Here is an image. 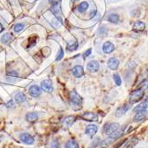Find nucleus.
Wrapping results in <instances>:
<instances>
[{"instance_id":"nucleus-1","label":"nucleus","mask_w":148,"mask_h":148,"mask_svg":"<svg viewBox=\"0 0 148 148\" xmlns=\"http://www.w3.org/2000/svg\"><path fill=\"white\" fill-rule=\"evenodd\" d=\"M69 104L74 111H79L82 108L83 98L76 90H71L70 92Z\"/></svg>"},{"instance_id":"nucleus-2","label":"nucleus","mask_w":148,"mask_h":148,"mask_svg":"<svg viewBox=\"0 0 148 148\" xmlns=\"http://www.w3.org/2000/svg\"><path fill=\"white\" fill-rule=\"evenodd\" d=\"M119 129V124L117 123H109L105 124L103 131L105 135L110 136L111 134H113V132L117 131Z\"/></svg>"},{"instance_id":"nucleus-3","label":"nucleus","mask_w":148,"mask_h":148,"mask_svg":"<svg viewBox=\"0 0 148 148\" xmlns=\"http://www.w3.org/2000/svg\"><path fill=\"white\" fill-rule=\"evenodd\" d=\"M145 95V91L143 90H136L132 91L130 95H129V103H136L137 101H139L141 98H143Z\"/></svg>"},{"instance_id":"nucleus-4","label":"nucleus","mask_w":148,"mask_h":148,"mask_svg":"<svg viewBox=\"0 0 148 148\" xmlns=\"http://www.w3.org/2000/svg\"><path fill=\"white\" fill-rule=\"evenodd\" d=\"M41 90H44L45 92H48V93H51L54 90V86H53V82L50 79H45L41 82L40 84Z\"/></svg>"},{"instance_id":"nucleus-5","label":"nucleus","mask_w":148,"mask_h":148,"mask_svg":"<svg viewBox=\"0 0 148 148\" xmlns=\"http://www.w3.org/2000/svg\"><path fill=\"white\" fill-rule=\"evenodd\" d=\"M131 105H132L131 103H127V104H124L122 106L118 107L117 110H116V112H115V115L117 117H122V115H124L128 112L129 109H130Z\"/></svg>"},{"instance_id":"nucleus-6","label":"nucleus","mask_w":148,"mask_h":148,"mask_svg":"<svg viewBox=\"0 0 148 148\" xmlns=\"http://www.w3.org/2000/svg\"><path fill=\"white\" fill-rule=\"evenodd\" d=\"M81 118L83 120L88 122H96L98 121V115L97 114L94 113V112H85L81 115Z\"/></svg>"},{"instance_id":"nucleus-7","label":"nucleus","mask_w":148,"mask_h":148,"mask_svg":"<svg viewBox=\"0 0 148 148\" xmlns=\"http://www.w3.org/2000/svg\"><path fill=\"white\" fill-rule=\"evenodd\" d=\"M20 140L26 144V145H33L34 144V137L27 132H24V133H22L20 135Z\"/></svg>"},{"instance_id":"nucleus-8","label":"nucleus","mask_w":148,"mask_h":148,"mask_svg":"<svg viewBox=\"0 0 148 148\" xmlns=\"http://www.w3.org/2000/svg\"><path fill=\"white\" fill-rule=\"evenodd\" d=\"M147 116H148V112L146 110L141 111V112H138V113L135 114V115L133 117V121L136 123H139V122L145 121V120L147 118Z\"/></svg>"},{"instance_id":"nucleus-9","label":"nucleus","mask_w":148,"mask_h":148,"mask_svg":"<svg viewBox=\"0 0 148 148\" xmlns=\"http://www.w3.org/2000/svg\"><path fill=\"white\" fill-rule=\"evenodd\" d=\"M71 73L75 77L80 78V77H82L83 76H84V68H83L81 66H79V65H78V66H75V67L72 68Z\"/></svg>"},{"instance_id":"nucleus-10","label":"nucleus","mask_w":148,"mask_h":148,"mask_svg":"<svg viewBox=\"0 0 148 148\" xmlns=\"http://www.w3.org/2000/svg\"><path fill=\"white\" fill-rule=\"evenodd\" d=\"M119 60L117 58L113 57L108 60L107 66L111 70H116L119 68Z\"/></svg>"},{"instance_id":"nucleus-11","label":"nucleus","mask_w":148,"mask_h":148,"mask_svg":"<svg viewBox=\"0 0 148 148\" xmlns=\"http://www.w3.org/2000/svg\"><path fill=\"white\" fill-rule=\"evenodd\" d=\"M97 131H98V128H97L96 125L89 124V125L87 126V128L85 129V134L89 136V137H93V136H95L96 134Z\"/></svg>"},{"instance_id":"nucleus-12","label":"nucleus","mask_w":148,"mask_h":148,"mask_svg":"<svg viewBox=\"0 0 148 148\" xmlns=\"http://www.w3.org/2000/svg\"><path fill=\"white\" fill-rule=\"evenodd\" d=\"M99 68L100 65L97 60H91L87 65V68L90 72H97L99 70Z\"/></svg>"},{"instance_id":"nucleus-13","label":"nucleus","mask_w":148,"mask_h":148,"mask_svg":"<svg viewBox=\"0 0 148 148\" xmlns=\"http://www.w3.org/2000/svg\"><path fill=\"white\" fill-rule=\"evenodd\" d=\"M29 94L33 98L39 97L41 94V89L38 85H31L29 89Z\"/></svg>"},{"instance_id":"nucleus-14","label":"nucleus","mask_w":148,"mask_h":148,"mask_svg":"<svg viewBox=\"0 0 148 148\" xmlns=\"http://www.w3.org/2000/svg\"><path fill=\"white\" fill-rule=\"evenodd\" d=\"M115 50V46L114 44L112 43V42H105L103 45V52L106 54H109V53H112L113 51Z\"/></svg>"},{"instance_id":"nucleus-15","label":"nucleus","mask_w":148,"mask_h":148,"mask_svg":"<svg viewBox=\"0 0 148 148\" xmlns=\"http://www.w3.org/2000/svg\"><path fill=\"white\" fill-rule=\"evenodd\" d=\"M148 108V100H144L142 103H140L139 105H137L135 108H133V113H138L141 112V111H145Z\"/></svg>"},{"instance_id":"nucleus-16","label":"nucleus","mask_w":148,"mask_h":148,"mask_svg":"<svg viewBox=\"0 0 148 148\" xmlns=\"http://www.w3.org/2000/svg\"><path fill=\"white\" fill-rule=\"evenodd\" d=\"M75 116H72V115H70V116H67L63 119L62 121V126L63 128H70L73 123L75 122Z\"/></svg>"},{"instance_id":"nucleus-17","label":"nucleus","mask_w":148,"mask_h":148,"mask_svg":"<svg viewBox=\"0 0 148 148\" xmlns=\"http://www.w3.org/2000/svg\"><path fill=\"white\" fill-rule=\"evenodd\" d=\"M145 29V23L143 22V21H140L135 22L134 25H133V30L136 31V32L143 31Z\"/></svg>"},{"instance_id":"nucleus-18","label":"nucleus","mask_w":148,"mask_h":148,"mask_svg":"<svg viewBox=\"0 0 148 148\" xmlns=\"http://www.w3.org/2000/svg\"><path fill=\"white\" fill-rule=\"evenodd\" d=\"M25 117L29 123H35L37 120L39 119V115L36 112H31V113H28Z\"/></svg>"},{"instance_id":"nucleus-19","label":"nucleus","mask_w":148,"mask_h":148,"mask_svg":"<svg viewBox=\"0 0 148 148\" xmlns=\"http://www.w3.org/2000/svg\"><path fill=\"white\" fill-rule=\"evenodd\" d=\"M14 99L18 104H22L26 101V96L24 93H22V92H18V93H16L14 96Z\"/></svg>"},{"instance_id":"nucleus-20","label":"nucleus","mask_w":148,"mask_h":148,"mask_svg":"<svg viewBox=\"0 0 148 148\" xmlns=\"http://www.w3.org/2000/svg\"><path fill=\"white\" fill-rule=\"evenodd\" d=\"M107 20L110 22L117 24L119 22V16L117 13H111V14H109Z\"/></svg>"},{"instance_id":"nucleus-21","label":"nucleus","mask_w":148,"mask_h":148,"mask_svg":"<svg viewBox=\"0 0 148 148\" xmlns=\"http://www.w3.org/2000/svg\"><path fill=\"white\" fill-rule=\"evenodd\" d=\"M13 40V36L11 34L9 33H6V34H4L2 36H1V42L5 44H9L11 41Z\"/></svg>"},{"instance_id":"nucleus-22","label":"nucleus","mask_w":148,"mask_h":148,"mask_svg":"<svg viewBox=\"0 0 148 148\" xmlns=\"http://www.w3.org/2000/svg\"><path fill=\"white\" fill-rule=\"evenodd\" d=\"M65 148H79V145L75 140H68L65 143Z\"/></svg>"},{"instance_id":"nucleus-23","label":"nucleus","mask_w":148,"mask_h":148,"mask_svg":"<svg viewBox=\"0 0 148 148\" xmlns=\"http://www.w3.org/2000/svg\"><path fill=\"white\" fill-rule=\"evenodd\" d=\"M51 11L54 14H55L57 17L58 15H60L62 13V11H61V7H60V5L59 4H56V5H52L51 6Z\"/></svg>"},{"instance_id":"nucleus-24","label":"nucleus","mask_w":148,"mask_h":148,"mask_svg":"<svg viewBox=\"0 0 148 148\" xmlns=\"http://www.w3.org/2000/svg\"><path fill=\"white\" fill-rule=\"evenodd\" d=\"M123 131H119H119H115V132H113V134H111L110 136H108V137H110V138H112V139L113 140H117L118 139V138H119V137H121L122 135H123Z\"/></svg>"},{"instance_id":"nucleus-25","label":"nucleus","mask_w":148,"mask_h":148,"mask_svg":"<svg viewBox=\"0 0 148 148\" xmlns=\"http://www.w3.org/2000/svg\"><path fill=\"white\" fill-rule=\"evenodd\" d=\"M88 9V2H82L79 4V5L78 6V11L79 13H84L86 12L87 10Z\"/></svg>"},{"instance_id":"nucleus-26","label":"nucleus","mask_w":148,"mask_h":148,"mask_svg":"<svg viewBox=\"0 0 148 148\" xmlns=\"http://www.w3.org/2000/svg\"><path fill=\"white\" fill-rule=\"evenodd\" d=\"M113 80H114V82L117 86L122 85V78L118 74H113Z\"/></svg>"},{"instance_id":"nucleus-27","label":"nucleus","mask_w":148,"mask_h":148,"mask_svg":"<svg viewBox=\"0 0 148 148\" xmlns=\"http://www.w3.org/2000/svg\"><path fill=\"white\" fill-rule=\"evenodd\" d=\"M23 27H24V24H22V23H17L14 27V32L18 33V32L22 31L23 29Z\"/></svg>"},{"instance_id":"nucleus-28","label":"nucleus","mask_w":148,"mask_h":148,"mask_svg":"<svg viewBox=\"0 0 148 148\" xmlns=\"http://www.w3.org/2000/svg\"><path fill=\"white\" fill-rule=\"evenodd\" d=\"M6 76H11V77H18L19 76V74H18V72H16L15 70H10V71L6 72Z\"/></svg>"},{"instance_id":"nucleus-29","label":"nucleus","mask_w":148,"mask_h":148,"mask_svg":"<svg viewBox=\"0 0 148 148\" xmlns=\"http://www.w3.org/2000/svg\"><path fill=\"white\" fill-rule=\"evenodd\" d=\"M78 46H79L78 42H75V43H74L72 45H68V46H67V50H68L69 52L75 51V50H77V49H78Z\"/></svg>"},{"instance_id":"nucleus-30","label":"nucleus","mask_w":148,"mask_h":148,"mask_svg":"<svg viewBox=\"0 0 148 148\" xmlns=\"http://www.w3.org/2000/svg\"><path fill=\"white\" fill-rule=\"evenodd\" d=\"M63 56H64V52H63V49H60V51H59V53L57 54V56H56V58H55V60L56 61H58V60H61L62 58H63Z\"/></svg>"},{"instance_id":"nucleus-31","label":"nucleus","mask_w":148,"mask_h":148,"mask_svg":"<svg viewBox=\"0 0 148 148\" xmlns=\"http://www.w3.org/2000/svg\"><path fill=\"white\" fill-rule=\"evenodd\" d=\"M51 148H61V145L59 143V141L57 140H53L51 143Z\"/></svg>"},{"instance_id":"nucleus-32","label":"nucleus","mask_w":148,"mask_h":148,"mask_svg":"<svg viewBox=\"0 0 148 148\" xmlns=\"http://www.w3.org/2000/svg\"><path fill=\"white\" fill-rule=\"evenodd\" d=\"M6 106L8 108H14V100L13 99H10L8 101V102L6 103Z\"/></svg>"},{"instance_id":"nucleus-33","label":"nucleus","mask_w":148,"mask_h":148,"mask_svg":"<svg viewBox=\"0 0 148 148\" xmlns=\"http://www.w3.org/2000/svg\"><path fill=\"white\" fill-rule=\"evenodd\" d=\"M91 52H92V50H91V49H88V51H86V52H85V53H84V58L88 57L89 55L91 54Z\"/></svg>"},{"instance_id":"nucleus-34","label":"nucleus","mask_w":148,"mask_h":148,"mask_svg":"<svg viewBox=\"0 0 148 148\" xmlns=\"http://www.w3.org/2000/svg\"><path fill=\"white\" fill-rule=\"evenodd\" d=\"M61 0H49V3L52 5H56V4H60Z\"/></svg>"},{"instance_id":"nucleus-35","label":"nucleus","mask_w":148,"mask_h":148,"mask_svg":"<svg viewBox=\"0 0 148 148\" xmlns=\"http://www.w3.org/2000/svg\"><path fill=\"white\" fill-rule=\"evenodd\" d=\"M3 30V26H2V24L0 23V32H1Z\"/></svg>"},{"instance_id":"nucleus-36","label":"nucleus","mask_w":148,"mask_h":148,"mask_svg":"<svg viewBox=\"0 0 148 148\" xmlns=\"http://www.w3.org/2000/svg\"><path fill=\"white\" fill-rule=\"evenodd\" d=\"M147 91H148V86H147Z\"/></svg>"}]
</instances>
